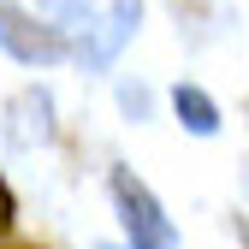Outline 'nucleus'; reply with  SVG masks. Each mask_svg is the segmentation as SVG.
<instances>
[{"instance_id": "f257e3e1", "label": "nucleus", "mask_w": 249, "mask_h": 249, "mask_svg": "<svg viewBox=\"0 0 249 249\" xmlns=\"http://www.w3.org/2000/svg\"><path fill=\"white\" fill-rule=\"evenodd\" d=\"M113 202H119L124 231H131V249H178V243H172V226H166V213H160V202L148 196V184H142L131 166L113 172Z\"/></svg>"}, {"instance_id": "f03ea898", "label": "nucleus", "mask_w": 249, "mask_h": 249, "mask_svg": "<svg viewBox=\"0 0 249 249\" xmlns=\"http://www.w3.org/2000/svg\"><path fill=\"white\" fill-rule=\"evenodd\" d=\"M0 48H6L12 59H24V66H53V59H66V36H59L53 24H36L30 12L6 6L0 0Z\"/></svg>"}, {"instance_id": "7ed1b4c3", "label": "nucleus", "mask_w": 249, "mask_h": 249, "mask_svg": "<svg viewBox=\"0 0 249 249\" xmlns=\"http://www.w3.org/2000/svg\"><path fill=\"white\" fill-rule=\"evenodd\" d=\"M137 18H142V0H113V6H107V12H101L95 24H83L77 59H83V66H95V71H107L113 59H119V48L131 42Z\"/></svg>"}, {"instance_id": "20e7f679", "label": "nucleus", "mask_w": 249, "mask_h": 249, "mask_svg": "<svg viewBox=\"0 0 249 249\" xmlns=\"http://www.w3.org/2000/svg\"><path fill=\"white\" fill-rule=\"evenodd\" d=\"M12 137H18V142L53 137V101H48V89H24V95L12 101Z\"/></svg>"}, {"instance_id": "39448f33", "label": "nucleus", "mask_w": 249, "mask_h": 249, "mask_svg": "<svg viewBox=\"0 0 249 249\" xmlns=\"http://www.w3.org/2000/svg\"><path fill=\"white\" fill-rule=\"evenodd\" d=\"M172 107H178V119H184V124H190V131H196V137H208V131H213V124H220V107H213V101L202 95V89H196V83H178V89H172Z\"/></svg>"}, {"instance_id": "423d86ee", "label": "nucleus", "mask_w": 249, "mask_h": 249, "mask_svg": "<svg viewBox=\"0 0 249 249\" xmlns=\"http://www.w3.org/2000/svg\"><path fill=\"white\" fill-rule=\"evenodd\" d=\"M36 6H42L48 18H59V24H83V12H89V0H36Z\"/></svg>"}, {"instance_id": "0eeeda50", "label": "nucleus", "mask_w": 249, "mask_h": 249, "mask_svg": "<svg viewBox=\"0 0 249 249\" xmlns=\"http://www.w3.org/2000/svg\"><path fill=\"white\" fill-rule=\"evenodd\" d=\"M12 213H18V202H12V190H6V178H0V237L12 231Z\"/></svg>"}, {"instance_id": "6e6552de", "label": "nucleus", "mask_w": 249, "mask_h": 249, "mask_svg": "<svg viewBox=\"0 0 249 249\" xmlns=\"http://www.w3.org/2000/svg\"><path fill=\"white\" fill-rule=\"evenodd\" d=\"M119 101H124V113L142 119V113H148V89H119Z\"/></svg>"}]
</instances>
